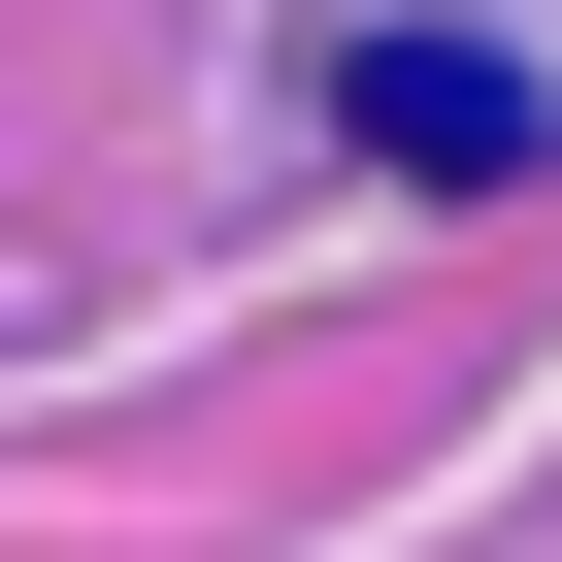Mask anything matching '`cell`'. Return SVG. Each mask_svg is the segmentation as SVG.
<instances>
[{
  "label": "cell",
  "instance_id": "obj_1",
  "mask_svg": "<svg viewBox=\"0 0 562 562\" xmlns=\"http://www.w3.org/2000/svg\"><path fill=\"white\" fill-rule=\"evenodd\" d=\"M364 166L496 199V166H529V67H463V34H364Z\"/></svg>",
  "mask_w": 562,
  "mask_h": 562
}]
</instances>
